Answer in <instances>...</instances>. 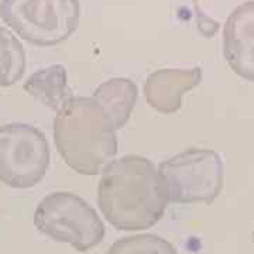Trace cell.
Segmentation results:
<instances>
[{
  "label": "cell",
  "mask_w": 254,
  "mask_h": 254,
  "mask_svg": "<svg viewBox=\"0 0 254 254\" xmlns=\"http://www.w3.org/2000/svg\"><path fill=\"white\" fill-rule=\"evenodd\" d=\"M27 66L21 40L9 27L0 26V86L9 88L21 81Z\"/></svg>",
  "instance_id": "cell-11"
},
{
  "label": "cell",
  "mask_w": 254,
  "mask_h": 254,
  "mask_svg": "<svg viewBox=\"0 0 254 254\" xmlns=\"http://www.w3.org/2000/svg\"><path fill=\"white\" fill-rule=\"evenodd\" d=\"M170 203H212L225 184V163L216 150L190 147L158 165Z\"/></svg>",
  "instance_id": "cell-5"
},
{
  "label": "cell",
  "mask_w": 254,
  "mask_h": 254,
  "mask_svg": "<svg viewBox=\"0 0 254 254\" xmlns=\"http://www.w3.org/2000/svg\"><path fill=\"white\" fill-rule=\"evenodd\" d=\"M99 175L98 206L115 229L140 232L161 220L170 202L158 167L151 160L123 155L110 161Z\"/></svg>",
  "instance_id": "cell-1"
},
{
  "label": "cell",
  "mask_w": 254,
  "mask_h": 254,
  "mask_svg": "<svg viewBox=\"0 0 254 254\" xmlns=\"http://www.w3.org/2000/svg\"><path fill=\"white\" fill-rule=\"evenodd\" d=\"M47 136L27 123L0 126V182L16 190L38 185L50 168Z\"/></svg>",
  "instance_id": "cell-6"
},
{
  "label": "cell",
  "mask_w": 254,
  "mask_h": 254,
  "mask_svg": "<svg viewBox=\"0 0 254 254\" xmlns=\"http://www.w3.org/2000/svg\"><path fill=\"white\" fill-rule=\"evenodd\" d=\"M79 0H1L0 16L21 40L38 47L65 43L79 26Z\"/></svg>",
  "instance_id": "cell-4"
},
{
  "label": "cell",
  "mask_w": 254,
  "mask_h": 254,
  "mask_svg": "<svg viewBox=\"0 0 254 254\" xmlns=\"http://www.w3.org/2000/svg\"><path fill=\"white\" fill-rule=\"evenodd\" d=\"M105 254H178L175 246L158 235L140 233L116 240Z\"/></svg>",
  "instance_id": "cell-12"
},
{
  "label": "cell",
  "mask_w": 254,
  "mask_h": 254,
  "mask_svg": "<svg viewBox=\"0 0 254 254\" xmlns=\"http://www.w3.org/2000/svg\"><path fill=\"white\" fill-rule=\"evenodd\" d=\"M55 113L54 143L64 163L82 175H99L119 148L109 115L92 96H73Z\"/></svg>",
  "instance_id": "cell-2"
},
{
  "label": "cell",
  "mask_w": 254,
  "mask_h": 254,
  "mask_svg": "<svg viewBox=\"0 0 254 254\" xmlns=\"http://www.w3.org/2000/svg\"><path fill=\"white\" fill-rule=\"evenodd\" d=\"M200 79L202 69L199 66L157 69L147 76L143 95L151 109L164 115H173L181 109L185 95L195 89Z\"/></svg>",
  "instance_id": "cell-8"
},
{
  "label": "cell",
  "mask_w": 254,
  "mask_h": 254,
  "mask_svg": "<svg viewBox=\"0 0 254 254\" xmlns=\"http://www.w3.org/2000/svg\"><path fill=\"white\" fill-rule=\"evenodd\" d=\"M223 55L237 76L254 82V1L230 13L223 30Z\"/></svg>",
  "instance_id": "cell-7"
},
{
  "label": "cell",
  "mask_w": 254,
  "mask_h": 254,
  "mask_svg": "<svg viewBox=\"0 0 254 254\" xmlns=\"http://www.w3.org/2000/svg\"><path fill=\"white\" fill-rule=\"evenodd\" d=\"M34 226L41 235L81 253L99 246L106 235L105 223L95 208L68 190L51 192L38 202Z\"/></svg>",
  "instance_id": "cell-3"
},
{
  "label": "cell",
  "mask_w": 254,
  "mask_h": 254,
  "mask_svg": "<svg viewBox=\"0 0 254 254\" xmlns=\"http://www.w3.org/2000/svg\"><path fill=\"white\" fill-rule=\"evenodd\" d=\"M92 98L105 109L119 130L126 126L131 118L138 98V88L130 78L116 76L102 82L93 91Z\"/></svg>",
  "instance_id": "cell-10"
},
{
  "label": "cell",
  "mask_w": 254,
  "mask_h": 254,
  "mask_svg": "<svg viewBox=\"0 0 254 254\" xmlns=\"http://www.w3.org/2000/svg\"><path fill=\"white\" fill-rule=\"evenodd\" d=\"M23 88L28 96L54 112L75 96L68 82V71L63 64H51L37 69L26 79Z\"/></svg>",
  "instance_id": "cell-9"
}]
</instances>
